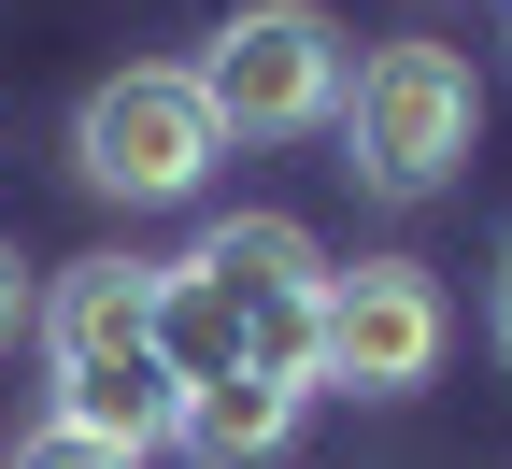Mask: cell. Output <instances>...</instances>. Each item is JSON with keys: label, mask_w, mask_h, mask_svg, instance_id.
<instances>
[{"label": "cell", "mask_w": 512, "mask_h": 469, "mask_svg": "<svg viewBox=\"0 0 512 469\" xmlns=\"http://www.w3.org/2000/svg\"><path fill=\"white\" fill-rule=\"evenodd\" d=\"M43 356H57V413L100 427V441H171V356H157V271L143 256H86V271H57L43 299Z\"/></svg>", "instance_id": "6da1fadb"}, {"label": "cell", "mask_w": 512, "mask_h": 469, "mask_svg": "<svg viewBox=\"0 0 512 469\" xmlns=\"http://www.w3.org/2000/svg\"><path fill=\"white\" fill-rule=\"evenodd\" d=\"M328 128H342V171L370 199H441L470 171V143H484V86H470L456 43H370L342 72V114Z\"/></svg>", "instance_id": "7a4b0ae2"}, {"label": "cell", "mask_w": 512, "mask_h": 469, "mask_svg": "<svg viewBox=\"0 0 512 469\" xmlns=\"http://www.w3.org/2000/svg\"><path fill=\"white\" fill-rule=\"evenodd\" d=\"M441 342H456V299H441L427 256H356V271L313 285V384H342V398L441 384Z\"/></svg>", "instance_id": "3957f363"}, {"label": "cell", "mask_w": 512, "mask_h": 469, "mask_svg": "<svg viewBox=\"0 0 512 469\" xmlns=\"http://www.w3.org/2000/svg\"><path fill=\"white\" fill-rule=\"evenodd\" d=\"M200 100H214L228 143H299V128L342 114V29L313 0H242L200 57Z\"/></svg>", "instance_id": "277c9868"}, {"label": "cell", "mask_w": 512, "mask_h": 469, "mask_svg": "<svg viewBox=\"0 0 512 469\" xmlns=\"http://www.w3.org/2000/svg\"><path fill=\"white\" fill-rule=\"evenodd\" d=\"M214 157H228V128H214L200 72H100L72 114V171L100 199H200Z\"/></svg>", "instance_id": "5b68a950"}, {"label": "cell", "mask_w": 512, "mask_h": 469, "mask_svg": "<svg viewBox=\"0 0 512 469\" xmlns=\"http://www.w3.org/2000/svg\"><path fill=\"white\" fill-rule=\"evenodd\" d=\"M171 441L200 455V469H271V455L299 441V384H271V370H214V384L171 398Z\"/></svg>", "instance_id": "8992f818"}, {"label": "cell", "mask_w": 512, "mask_h": 469, "mask_svg": "<svg viewBox=\"0 0 512 469\" xmlns=\"http://www.w3.org/2000/svg\"><path fill=\"white\" fill-rule=\"evenodd\" d=\"M15 469H143V441H100V427H72V413H43V427L15 441Z\"/></svg>", "instance_id": "52a82bcc"}, {"label": "cell", "mask_w": 512, "mask_h": 469, "mask_svg": "<svg viewBox=\"0 0 512 469\" xmlns=\"http://www.w3.org/2000/svg\"><path fill=\"white\" fill-rule=\"evenodd\" d=\"M29 327V271H15V242H0V342Z\"/></svg>", "instance_id": "ba28073f"}, {"label": "cell", "mask_w": 512, "mask_h": 469, "mask_svg": "<svg viewBox=\"0 0 512 469\" xmlns=\"http://www.w3.org/2000/svg\"><path fill=\"white\" fill-rule=\"evenodd\" d=\"M498 356H512V242H498Z\"/></svg>", "instance_id": "9c48e42d"}]
</instances>
